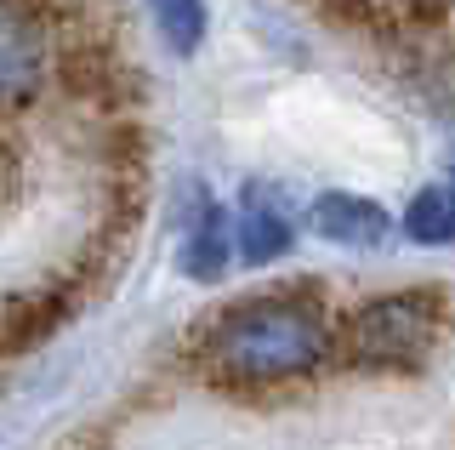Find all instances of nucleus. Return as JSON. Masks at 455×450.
<instances>
[{
    "label": "nucleus",
    "instance_id": "423d86ee",
    "mask_svg": "<svg viewBox=\"0 0 455 450\" xmlns=\"http://www.w3.org/2000/svg\"><path fill=\"white\" fill-rule=\"evenodd\" d=\"M228 257H234V217L211 200L205 189H194L188 222H182V274L188 279H222Z\"/></svg>",
    "mask_w": 455,
    "mask_h": 450
},
{
    "label": "nucleus",
    "instance_id": "f8f14e48",
    "mask_svg": "<svg viewBox=\"0 0 455 450\" xmlns=\"http://www.w3.org/2000/svg\"><path fill=\"white\" fill-rule=\"evenodd\" d=\"M12 182H18V149H12L6 137H0V194H6Z\"/></svg>",
    "mask_w": 455,
    "mask_h": 450
},
{
    "label": "nucleus",
    "instance_id": "9b49d317",
    "mask_svg": "<svg viewBox=\"0 0 455 450\" xmlns=\"http://www.w3.org/2000/svg\"><path fill=\"white\" fill-rule=\"evenodd\" d=\"M393 12H398V29H444L450 0H404V6H393Z\"/></svg>",
    "mask_w": 455,
    "mask_h": 450
},
{
    "label": "nucleus",
    "instance_id": "0eeeda50",
    "mask_svg": "<svg viewBox=\"0 0 455 450\" xmlns=\"http://www.w3.org/2000/svg\"><path fill=\"white\" fill-rule=\"evenodd\" d=\"M307 229L331 245H381L393 234V217L381 211L376 200L364 194H347V189H331L307 205Z\"/></svg>",
    "mask_w": 455,
    "mask_h": 450
},
{
    "label": "nucleus",
    "instance_id": "f03ea898",
    "mask_svg": "<svg viewBox=\"0 0 455 450\" xmlns=\"http://www.w3.org/2000/svg\"><path fill=\"white\" fill-rule=\"evenodd\" d=\"M438 319H444V297H433V291H393V297H376L359 314H347L336 348L359 371H410V365L427 359Z\"/></svg>",
    "mask_w": 455,
    "mask_h": 450
},
{
    "label": "nucleus",
    "instance_id": "1a4fd4ad",
    "mask_svg": "<svg viewBox=\"0 0 455 450\" xmlns=\"http://www.w3.org/2000/svg\"><path fill=\"white\" fill-rule=\"evenodd\" d=\"M319 18L331 29H347V35H370V40H393L398 35V12L393 0H313Z\"/></svg>",
    "mask_w": 455,
    "mask_h": 450
},
{
    "label": "nucleus",
    "instance_id": "f257e3e1",
    "mask_svg": "<svg viewBox=\"0 0 455 450\" xmlns=\"http://www.w3.org/2000/svg\"><path fill=\"white\" fill-rule=\"evenodd\" d=\"M336 331L324 319L319 297H302V291H267V297L234 302L217 325L199 342V359H205L211 376L239 388H262V382H291V376H307L331 359Z\"/></svg>",
    "mask_w": 455,
    "mask_h": 450
},
{
    "label": "nucleus",
    "instance_id": "6e6552de",
    "mask_svg": "<svg viewBox=\"0 0 455 450\" xmlns=\"http://www.w3.org/2000/svg\"><path fill=\"white\" fill-rule=\"evenodd\" d=\"M404 234L416 245H455V189L450 182H427L404 205Z\"/></svg>",
    "mask_w": 455,
    "mask_h": 450
},
{
    "label": "nucleus",
    "instance_id": "9d476101",
    "mask_svg": "<svg viewBox=\"0 0 455 450\" xmlns=\"http://www.w3.org/2000/svg\"><path fill=\"white\" fill-rule=\"evenodd\" d=\"M154 23H160V35L171 40V52L177 58H194L199 40H205V0H148Z\"/></svg>",
    "mask_w": 455,
    "mask_h": 450
},
{
    "label": "nucleus",
    "instance_id": "ddd939ff",
    "mask_svg": "<svg viewBox=\"0 0 455 450\" xmlns=\"http://www.w3.org/2000/svg\"><path fill=\"white\" fill-rule=\"evenodd\" d=\"M450 189H455V172H450Z\"/></svg>",
    "mask_w": 455,
    "mask_h": 450
},
{
    "label": "nucleus",
    "instance_id": "7ed1b4c3",
    "mask_svg": "<svg viewBox=\"0 0 455 450\" xmlns=\"http://www.w3.org/2000/svg\"><path fill=\"white\" fill-rule=\"evenodd\" d=\"M57 68V40L28 0H0V115L40 103Z\"/></svg>",
    "mask_w": 455,
    "mask_h": 450
},
{
    "label": "nucleus",
    "instance_id": "20e7f679",
    "mask_svg": "<svg viewBox=\"0 0 455 450\" xmlns=\"http://www.w3.org/2000/svg\"><path fill=\"white\" fill-rule=\"evenodd\" d=\"M291 245H296V211L284 205V194L274 182H245L239 211H234V251L251 269H267Z\"/></svg>",
    "mask_w": 455,
    "mask_h": 450
},
{
    "label": "nucleus",
    "instance_id": "39448f33",
    "mask_svg": "<svg viewBox=\"0 0 455 450\" xmlns=\"http://www.w3.org/2000/svg\"><path fill=\"white\" fill-rule=\"evenodd\" d=\"M75 285H35L6 297L0 302V354H23V348H40L46 336H57L75 314Z\"/></svg>",
    "mask_w": 455,
    "mask_h": 450
}]
</instances>
